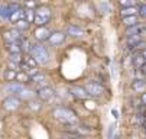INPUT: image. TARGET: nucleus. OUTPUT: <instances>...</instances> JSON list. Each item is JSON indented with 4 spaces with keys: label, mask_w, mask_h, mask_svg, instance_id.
<instances>
[{
    "label": "nucleus",
    "mask_w": 146,
    "mask_h": 139,
    "mask_svg": "<svg viewBox=\"0 0 146 139\" xmlns=\"http://www.w3.org/2000/svg\"><path fill=\"white\" fill-rule=\"evenodd\" d=\"M23 19H25L26 22L32 23L33 19H35V10H33V9H25V16H23Z\"/></svg>",
    "instance_id": "25"
},
{
    "label": "nucleus",
    "mask_w": 146,
    "mask_h": 139,
    "mask_svg": "<svg viewBox=\"0 0 146 139\" xmlns=\"http://www.w3.org/2000/svg\"><path fill=\"white\" fill-rule=\"evenodd\" d=\"M23 16H25V9H22V7L19 6L16 10L12 12V15L9 16V21H10L12 23H16L19 19H23Z\"/></svg>",
    "instance_id": "16"
},
{
    "label": "nucleus",
    "mask_w": 146,
    "mask_h": 139,
    "mask_svg": "<svg viewBox=\"0 0 146 139\" xmlns=\"http://www.w3.org/2000/svg\"><path fill=\"white\" fill-rule=\"evenodd\" d=\"M17 7H19V5H16V3L2 5V6H0V17H2V19H9V16L12 15V12L16 10Z\"/></svg>",
    "instance_id": "9"
},
{
    "label": "nucleus",
    "mask_w": 146,
    "mask_h": 139,
    "mask_svg": "<svg viewBox=\"0 0 146 139\" xmlns=\"http://www.w3.org/2000/svg\"><path fill=\"white\" fill-rule=\"evenodd\" d=\"M20 36L22 35H20V31H17V29H10V31H6L3 33V38L6 42H16L20 39Z\"/></svg>",
    "instance_id": "11"
},
{
    "label": "nucleus",
    "mask_w": 146,
    "mask_h": 139,
    "mask_svg": "<svg viewBox=\"0 0 146 139\" xmlns=\"http://www.w3.org/2000/svg\"><path fill=\"white\" fill-rule=\"evenodd\" d=\"M16 96L20 98V100H22V98H26V100H28V98H32V97H33L32 91H31V90H28V88H26V86H25L22 90H20V91H19Z\"/></svg>",
    "instance_id": "23"
},
{
    "label": "nucleus",
    "mask_w": 146,
    "mask_h": 139,
    "mask_svg": "<svg viewBox=\"0 0 146 139\" xmlns=\"http://www.w3.org/2000/svg\"><path fill=\"white\" fill-rule=\"evenodd\" d=\"M16 72H17V71H15V70H12V68L6 70V72H5V78H6V81H15Z\"/></svg>",
    "instance_id": "28"
},
{
    "label": "nucleus",
    "mask_w": 146,
    "mask_h": 139,
    "mask_svg": "<svg viewBox=\"0 0 146 139\" xmlns=\"http://www.w3.org/2000/svg\"><path fill=\"white\" fill-rule=\"evenodd\" d=\"M127 47L129 49H137V45L142 42V36L140 35H130L127 36Z\"/></svg>",
    "instance_id": "14"
},
{
    "label": "nucleus",
    "mask_w": 146,
    "mask_h": 139,
    "mask_svg": "<svg viewBox=\"0 0 146 139\" xmlns=\"http://www.w3.org/2000/svg\"><path fill=\"white\" fill-rule=\"evenodd\" d=\"M49 19H51V9L46 7V6H42V7H39L36 12H35V19H33V22L40 26V25H45L49 22Z\"/></svg>",
    "instance_id": "3"
},
{
    "label": "nucleus",
    "mask_w": 146,
    "mask_h": 139,
    "mask_svg": "<svg viewBox=\"0 0 146 139\" xmlns=\"http://www.w3.org/2000/svg\"><path fill=\"white\" fill-rule=\"evenodd\" d=\"M119 5L121 7H129V6H136V0H119Z\"/></svg>",
    "instance_id": "30"
},
{
    "label": "nucleus",
    "mask_w": 146,
    "mask_h": 139,
    "mask_svg": "<svg viewBox=\"0 0 146 139\" xmlns=\"http://www.w3.org/2000/svg\"><path fill=\"white\" fill-rule=\"evenodd\" d=\"M19 44H20V47H22V51H31V42L28 41L25 36H20Z\"/></svg>",
    "instance_id": "27"
},
{
    "label": "nucleus",
    "mask_w": 146,
    "mask_h": 139,
    "mask_svg": "<svg viewBox=\"0 0 146 139\" xmlns=\"http://www.w3.org/2000/svg\"><path fill=\"white\" fill-rule=\"evenodd\" d=\"M49 35H51V31L45 25H40V26H38L35 29V38L38 39V41H40V42L46 41V39L49 38Z\"/></svg>",
    "instance_id": "8"
},
{
    "label": "nucleus",
    "mask_w": 146,
    "mask_h": 139,
    "mask_svg": "<svg viewBox=\"0 0 146 139\" xmlns=\"http://www.w3.org/2000/svg\"><path fill=\"white\" fill-rule=\"evenodd\" d=\"M142 54H143V57H145V59H146V49H142Z\"/></svg>",
    "instance_id": "35"
},
{
    "label": "nucleus",
    "mask_w": 146,
    "mask_h": 139,
    "mask_svg": "<svg viewBox=\"0 0 146 139\" xmlns=\"http://www.w3.org/2000/svg\"><path fill=\"white\" fill-rule=\"evenodd\" d=\"M71 93L75 98H80V100H87V98H90V94L87 93V90L84 87L74 86V87H71Z\"/></svg>",
    "instance_id": "10"
},
{
    "label": "nucleus",
    "mask_w": 146,
    "mask_h": 139,
    "mask_svg": "<svg viewBox=\"0 0 146 139\" xmlns=\"http://www.w3.org/2000/svg\"><path fill=\"white\" fill-rule=\"evenodd\" d=\"M15 25H16V29H17V31H26V29L29 28V25H31V23H29V22H26L25 19H19V21H17Z\"/></svg>",
    "instance_id": "24"
},
{
    "label": "nucleus",
    "mask_w": 146,
    "mask_h": 139,
    "mask_svg": "<svg viewBox=\"0 0 146 139\" xmlns=\"http://www.w3.org/2000/svg\"><path fill=\"white\" fill-rule=\"evenodd\" d=\"M137 70H140V72H142V74H143V75L146 77V63H145V64H143V65H142L140 68H137Z\"/></svg>",
    "instance_id": "34"
},
{
    "label": "nucleus",
    "mask_w": 146,
    "mask_h": 139,
    "mask_svg": "<svg viewBox=\"0 0 146 139\" xmlns=\"http://www.w3.org/2000/svg\"><path fill=\"white\" fill-rule=\"evenodd\" d=\"M38 97L40 98V100H44V102H52L56 98V93L48 87V86H44V87H40L38 90Z\"/></svg>",
    "instance_id": "4"
},
{
    "label": "nucleus",
    "mask_w": 146,
    "mask_h": 139,
    "mask_svg": "<svg viewBox=\"0 0 146 139\" xmlns=\"http://www.w3.org/2000/svg\"><path fill=\"white\" fill-rule=\"evenodd\" d=\"M31 55L33 57V59L38 64H46L49 61V52L46 51V48L42 44H33L31 45Z\"/></svg>",
    "instance_id": "2"
},
{
    "label": "nucleus",
    "mask_w": 146,
    "mask_h": 139,
    "mask_svg": "<svg viewBox=\"0 0 146 139\" xmlns=\"http://www.w3.org/2000/svg\"><path fill=\"white\" fill-rule=\"evenodd\" d=\"M132 88L136 93H143L146 90V81L143 80V78H137V80H135L132 83Z\"/></svg>",
    "instance_id": "18"
},
{
    "label": "nucleus",
    "mask_w": 146,
    "mask_h": 139,
    "mask_svg": "<svg viewBox=\"0 0 146 139\" xmlns=\"http://www.w3.org/2000/svg\"><path fill=\"white\" fill-rule=\"evenodd\" d=\"M65 36H67V33L56 31V32H51V35H49V38L46 39V41H48L52 47H58V45H61V44H64Z\"/></svg>",
    "instance_id": "5"
},
{
    "label": "nucleus",
    "mask_w": 146,
    "mask_h": 139,
    "mask_svg": "<svg viewBox=\"0 0 146 139\" xmlns=\"http://www.w3.org/2000/svg\"><path fill=\"white\" fill-rule=\"evenodd\" d=\"M145 63H146V59H145L142 51H136V52L133 54V57H132V64H133V67L137 70V68H140Z\"/></svg>",
    "instance_id": "13"
},
{
    "label": "nucleus",
    "mask_w": 146,
    "mask_h": 139,
    "mask_svg": "<svg viewBox=\"0 0 146 139\" xmlns=\"http://www.w3.org/2000/svg\"><path fill=\"white\" fill-rule=\"evenodd\" d=\"M25 7L26 9H35L36 7V2L35 0H25Z\"/></svg>",
    "instance_id": "31"
},
{
    "label": "nucleus",
    "mask_w": 146,
    "mask_h": 139,
    "mask_svg": "<svg viewBox=\"0 0 146 139\" xmlns=\"http://www.w3.org/2000/svg\"><path fill=\"white\" fill-rule=\"evenodd\" d=\"M67 35H70V36H72V38H82V36L86 35V32L82 31L81 28H78V26L70 25L68 29H67Z\"/></svg>",
    "instance_id": "15"
},
{
    "label": "nucleus",
    "mask_w": 146,
    "mask_h": 139,
    "mask_svg": "<svg viewBox=\"0 0 146 139\" xmlns=\"http://www.w3.org/2000/svg\"><path fill=\"white\" fill-rule=\"evenodd\" d=\"M25 87V84L23 83H19V81H10V84H7L6 86V90L9 91V93H13V94H17L20 90H22Z\"/></svg>",
    "instance_id": "17"
},
{
    "label": "nucleus",
    "mask_w": 146,
    "mask_h": 139,
    "mask_svg": "<svg viewBox=\"0 0 146 139\" xmlns=\"http://www.w3.org/2000/svg\"><path fill=\"white\" fill-rule=\"evenodd\" d=\"M145 135H146V125H145Z\"/></svg>",
    "instance_id": "36"
},
{
    "label": "nucleus",
    "mask_w": 146,
    "mask_h": 139,
    "mask_svg": "<svg viewBox=\"0 0 146 139\" xmlns=\"http://www.w3.org/2000/svg\"><path fill=\"white\" fill-rule=\"evenodd\" d=\"M52 116L56 119L58 122H61L62 125L65 126H75L78 123V119H77V114L70 110L68 107H64V106H58L52 110Z\"/></svg>",
    "instance_id": "1"
},
{
    "label": "nucleus",
    "mask_w": 146,
    "mask_h": 139,
    "mask_svg": "<svg viewBox=\"0 0 146 139\" xmlns=\"http://www.w3.org/2000/svg\"><path fill=\"white\" fill-rule=\"evenodd\" d=\"M137 15L143 19H146V3H140L137 6Z\"/></svg>",
    "instance_id": "29"
},
{
    "label": "nucleus",
    "mask_w": 146,
    "mask_h": 139,
    "mask_svg": "<svg viewBox=\"0 0 146 139\" xmlns=\"http://www.w3.org/2000/svg\"><path fill=\"white\" fill-rule=\"evenodd\" d=\"M15 81H19V83H23V84L29 83V74H26V72H25V71H22V70H19V71L16 72V77H15Z\"/></svg>",
    "instance_id": "20"
},
{
    "label": "nucleus",
    "mask_w": 146,
    "mask_h": 139,
    "mask_svg": "<svg viewBox=\"0 0 146 139\" xmlns=\"http://www.w3.org/2000/svg\"><path fill=\"white\" fill-rule=\"evenodd\" d=\"M40 106H42V104H40V102H35V100H32L31 104H29V107H31L32 110H39Z\"/></svg>",
    "instance_id": "32"
},
{
    "label": "nucleus",
    "mask_w": 146,
    "mask_h": 139,
    "mask_svg": "<svg viewBox=\"0 0 146 139\" xmlns=\"http://www.w3.org/2000/svg\"><path fill=\"white\" fill-rule=\"evenodd\" d=\"M22 59H23L22 52H19V54H9V61H12V63H16V64H19V65H20Z\"/></svg>",
    "instance_id": "26"
},
{
    "label": "nucleus",
    "mask_w": 146,
    "mask_h": 139,
    "mask_svg": "<svg viewBox=\"0 0 146 139\" xmlns=\"http://www.w3.org/2000/svg\"><path fill=\"white\" fill-rule=\"evenodd\" d=\"M20 106V98L17 96H9L3 100V107L6 110H16Z\"/></svg>",
    "instance_id": "7"
},
{
    "label": "nucleus",
    "mask_w": 146,
    "mask_h": 139,
    "mask_svg": "<svg viewBox=\"0 0 146 139\" xmlns=\"http://www.w3.org/2000/svg\"><path fill=\"white\" fill-rule=\"evenodd\" d=\"M121 17L123 16H130V15H137V7L136 6H129V7H121L120 10Z\"/></svg>",
    "instance_id": "22"
},
{
    "label": "nucleus",
    "mask_w": 146,
    "mask_h": 139,
    "mask_svg": "<svg viewBox=\"0 0 146 139\" xmlns=\"http://www.w3.org/2000/svg\"><path fill=\"white\" fill-rule=\"evenodd\" d=\"M84 88L87 90L90 97H98V96H101L104 93V87L101 84H98V83H87Z\"/></svg>",
    "instance_id": "6"
},
{
    "label": "nucleus",
    "mask_w": 146,
    "mask_h": 139,
    "mask_svg": "<svg viewBox=\"0 0 146 139\" xmlns=\"http://www.w3.org/2000/svg\"><path fill=\"white\" fill-rule=\"evenodd\" d=\"M140 103H142L143 106H146V90L142 93V97H140Z\"/></svg>",
    "instance_id": "33"
},
{
    "label": "nucleus",
    "mask_w": 146,
    "mask_h": 139,
    "mask_svg": "<svg viewBox=\"0 0 146 139\" xmlns=\"http://www.w3.org/2000/svg\"><path fill=\"white\" fill-rule=\"evenodd\" d=\"M145 116H146V110H145Z\"/></svg>",
    "instance_id": "37"
},
{
    "label": "nucleus",
    "mask_w": 146,
    "mask_h": 139,
    "mask_svg": "<svg viewBox=\"0 0 146 139\" xmlns=\"http://www.w3.org/2000/svg\"><path fill=\"white\" fill-rule=\"evenodd\" d=\"M121 22L126 25V26H133V25H136V23H139L137 22V15H130V16H123V19H121Z\"/></svg>",
    "instance_id": "21"
},
{
    "label": "nucleus",
    "mask_w": 146,
    "mask_h": 139,
    "mask_svg": "<svg viewBox=\"0 0 146 139\" xmlns=\"http://www.w3.org/2000/svg\"><path fill=\"white\" fill-rule=\"evenodd\" d=\"M146 33V26L140 25V23H136L133 26H127V31H126V35L130 36V35H145Z\"/></svg>",
    "instance_id": "12"
},
{
    "label": "nucleus",
    "mask_w": 146,
    "mask_h": 139,
    "mask_svg": "<svg viewBox=\"0 0 146 139\" xmlns=\"http://www.w3.org/2000/svg\"><path fill=\"white\" fill-rule=\"evenodd\" d=\"M6 49L9 54H19V52H22V47H20L19 41L16 42H6Z\"/></svg>",
    "instance_id": "19"
}]
</instances>
